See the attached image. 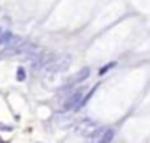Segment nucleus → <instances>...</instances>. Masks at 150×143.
Masks as SVG:
<instances>
[{
  "label": "nucleus",
  "mask_w": 150,
  "mask_h": 143,
  "mask_svg": "<svg viewBox=\"0 0 150 143\" xmlns=\"http://www.w3.org/2000/svg\"><path fill=\"white\" fill-rule=\"evenodd\" d=\"M81 101H83V90L81 88H78V90H72L71 92V96L69 97H65V101H64V104H62V111L65 113V111H69V110H78L80 106H81Z\"/></svg>",
  "instance_id": "nucleus-1"
},
{
  "label": "nucleus",
  "mask_w": 150,
  "mask_h": 143,
  "mask_svg": "<svg viewBox=\"0 0 150 143\" xmlns=\"http://www.w3.org/2000/svg\"><path fill=\"white\" fill-rule=\"evenodd\" d=\"M71 55H62V57H58L57 55V58H55V62L50 65V69L48 71H51V73H62V71H65L67 67H69V64H71Z\"/></svg>",
  "instance_id": "nucleus-2"
},
{
  "label": "nucleus",
  "mask_w": 150,
  "mask_h": 143,
  "mask_svg": "<svg viewBox=\"0 0 150 143\" xmlns=\"http://www.w3.org/2000/svg\"><path fill=\"white\" fill-rule=\"evenodd\" d=\"M76 131L80 132V134H83V136H96V132L99 131V127H97V124L96 122H92V120H83L78 127H76Z\"/></svg>",
  "instance_id": "nucleus-3"
},
{
  "label": "nucleus",
  "mask_w": 150,
  "mask_h": 143,
  "mask_svg": "<svg viewBox=\"0 0 150 143\" xmlns=\"http://www.w3.org/2000/svg\"><path fill=\"white\" fill-rule=\"evenodd\" d=\"M113 136H115L113 129H110V127L108 129H99L96 132V136H92V143H111Z\"/></svg>",
  "instance_id": "nucleus-4"
},
{
  "label": "nucleus",
  "mask_w": 150,
  "mask_h": 143,
  "mask_svg": "<svg viewBox=\"0 0 150 143\" xmlns=\"http://www.w3.org/2000/svg\"><path fill=\"white\" fill-rule=\"evenodd\" d=\"M88 76H90V69H88V67H83L80 73H76V76H74L72 81H74V83H81V81H85Z\"/></svg>",
  "instance_id": "nucleus-5"
},
{
  "label": "nucleus",
  "mask_w": 150,
  "mask_h": 143,
  "mask_svg": "<svg viewBox=\"0 0 150 143\" xmlns=\"http://www.w3.org/2000/svg\"><path fill=\"white\" fill-rule=\"evenodd\" d=\"M25 78H27L25 69H23V67H18V71H16V80H18V81H25Z\"/></svg>",
  "instance_id": "nucleus-6"
},
{
  "label": "nucleus",
  "mask_w": 150,
  "mask_h": 143,
  "mask_svg": "<svg viewBox=\"0 0 150 143\" xmlns=\"http://www.w3.org/2000/svg\"><path fill=\"white\" fill-rule=\"evenodd\" d=\"M115 65H117L115 62H110V64H106V65H103V67L99 69V74H104V73H108V71H110L111 67H115Z\"/></svg>",
  "instance_id": "nucleus-7"
}]
</instances>
